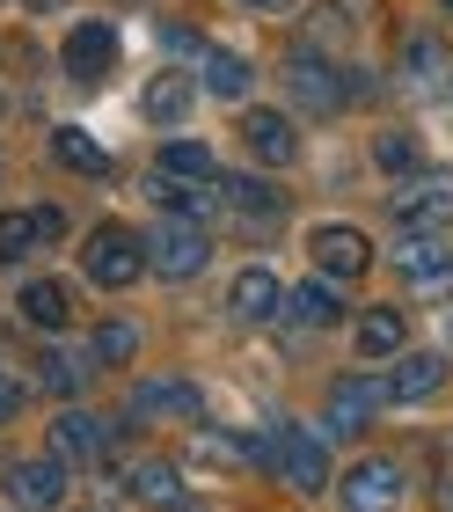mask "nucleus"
<instances>
[{
	"label": "nucleus",
	"instance_id": "nucleus-38",
	"mask_svg": "<svg viewBox=\"0 0 453 512\" xmlns=\"http://www.w3.org/2000/svg\"><path fill=\"white\" fill-rule=\"evenodd\" d=\"M439 8H453V0H439Z\"/></svg>",
	"mask_w": 453,
	"mask_h": 512
},
{
	"label": "nucleus",
	"instance_id": "nucleus-5",
	"mask_svg": "<svg viewBox=\"0 0 453 512\" xmlns=\"http://www.w3.org/2000/svg\"><path fill=\"white\" fill-rule=\"evenodd\" d=\"M125 417L132 425H205V395L198 381H139Z\"/></svg>",
	"mask_w": 453,
	"mask_h": 512
},
{
	"label": "nucleus",
	"instance_id": "nucleus-31",
	"mask_svg": "<svg viewBox=\"0 0 453 512\" xmlns=\"http://www.w3.org/2000/svg\"><path fill=\"white\" fill-rule=\"evenodd\" d=\"M37 249V213H0V264H22Z\"/></svg>",
	"mask_w": 453,
	"mask_h": 512
},
{
	"label": "nucleus",
	"instance_id": "nucleus-2",
	"mask_svg": "<svg viewBox=\"0 0 453 512\" xmlns=\"http://www.w3.org/2000/svg\"><path fill=\"white\" fill-rule=\"evenodd\" d=\"M388 213H395V227L402 235H439V227H453V176L446 169H410L388 191Z\"/></svg>",
	"mask_w": 453,
	"mask_h": 512
},
{
	"label": "nucleus",
	"instance_id": "nucleus-13",
	"mask_svg": "<svg viewBox=\"0 0 453 512\" xmlns=\"http://www.w3.org/2000/svg\"><path fill=\"white\" fill-rule=\"evenodd\" d=\"M52 454L74 469V461H103L110 454V417H88V410H66L52 425Z\"/></svg>",
	"mask_w": 453,
	"mask_h": 512
},
{
	"label": "nucleus",
	"instance_id": "nucleus-12",
	"mask_svg": "<svg viewBox=\"0 0 453 512\" xmlns=\"http://www.w3.org/2000/svg\"><path fill=\"white\" fill-rule=\"evenodd\" d=\"M402 505V469L395 461H359V469L344 476V512H395Z\"/></svg>",
	"mask_w": 453,
	"mask_h": 512
},
{
	"label": "nucleus",
	"instance_id": "nucleus-28",
	"mask_svg": "<svg viewBox=\"0 0 453 512\" xmlns=\"http://www.w3.org/2000/svg\"><path fill=\"white\" fill-rule=\"evenodd\" d=\"M37 381L52 388V395H81V381H88V359H74L66 344H52V352L37 359Z\"/></svg>",
	"mask_w": 453,
	"mask_h": 512
},
{
	"label": "nucleus",
	"instance_id": "nucleus-27",
	"mask_svg": "<svg viewBox=\"0 0 453 512\" xmlns=\"http://www.w3.org/2000/svg\"><path fill=\"white\" fill-rule=\"evenodd\" d=\"M161 176L212 183V147H198V139H169V147H161Z\"/></svg>",
	"mask_w": 453,
	"mask_h": 512
},
{
	"label": "nucleus",
	"instance_id": "nucleus-23",
	"mask_svg": "<svg viewBox=\"0 0 453 512\" xmlns=\"http://www.w3.org/2000/svg\"><path fill=\"white\" fill-rule=\"evenodd\" d=\"M220 191H227V205H234V213H249V220H278L285 213V198L271 191V183H256V176H234V183H220Z\"/></svg>",
	"mask_w": 453,
	"mask_h": 512
},
{
	"label": "nucleus",
	"instance_id": "nucleus-7",
	"mask_svg": "<svg viewBox=\"0 0 453 512\" xmlns=\"http://www.w3.org/2000/svg\"><path fill=\"white\" fill-rule=\"evenodd\" d=\"M380 403H388V381H373V374H351V381H337V388H329V410H322V425L337 432V439H351V432H366L373 417H380Z\"/></svg>",
	"mask_w": 453,
	"mask_h": 512
},
{
	"label": "nucleus",
	"instance_id": "nucleus-37",
	"mask_svg": "<svg viewBox=\"0 0 453 512\" xmlns=\"http://www.w3.org/2000/svg\"><path fill=\"white\" fill-rule=\"evenodd\" d=\"M30 8H59V0H30Z\"/></svg>",
	"mask_w": 453,
	"mask_h": 512
},
{
	"label": "nucleus",
	"instance_id": "nucleus-29",
	"mask_svg": "<svg viewBox=\"0 0 453 512\" xmlns=\"http://www.w3.org/2000/svg\"><path fill=\"white\" fill-rule=\"evenodd\" d=\"M439 66H446L439 37H410V44H402V81H410V88H432V81H439Z\"/></svg>",
	"mask_w": 453,
	"mask_h": 512
},
{
	"label": "nucleus",
	"instance_id": "nucleus-4",
	"mask_svg": "<svg viewBox=\"0 0 453 512\" xmlns=\"http://www.w3.org/2000/svg\"><path fill=\"white\" fill-rule=\"evenodd\" d=\"M264 461L278 469V483H293V491H329V454H322V439L300 432V425H278L264 439Z\"/></svg>",
	"mask_w": 453,
	"mask_h": 512
},
{
	"label": "nucleus",
	"instance_id": "nucleus-21",
	"mask_svg": "<svg viewBox=\"0 0 453 512\" xmlns=\"http://www.w3.org/2000/svg\"><path fill=\"white\" fill-rule=\"evenodd\" d=\"M359 352L366 359H395L402 352V308H366L359 315Z\"/></svg>",
	"mask_w": 453,
	"mask_h": 512
},
{
	"label": "nucleus",
	"instance_id": "nucleus-18",
	"mask_svg": "<svg viewBox=\"0 0 453 512\" xmlns=\"http://www.w3.org/2000/svg\"><path fill=\"white\" fill-rule=\"evenodd\" d=\"M15 308H22V322H37V330H66V322H74V293H66L59 278H30Z\"/></svg>",
	"mask_w": 453,
	"mask_h": 512
},
{
	"label": "nucleus",
	"instance_id": "nucleus-26",
	"mask_svg": "<svg viewBox=\"0 0 453 512\" xmlns=\"http://www.w3.org/2000/svg\"><path fill=\"white\" fill-rule=\"evenodd\" d=\"M183 110H190V81L183 74H154L147 81V118L154 125H183Z\"/></svg>",
	"mask_w": 453,
	"mask_h": 512
},
{
	"label": "nucleus",
	"instance_id": "nucleus-33",
	"mask_svg": "<svg viewBox=\"0 0 453 512\" xmlns=\"http://www.w3.org/2000/svg\"><path fill=\"white\" fill-rule=\"evenodd\" d=\"M66 235V213H59V205H44V213H37V242H59Z\"/></svg>",
	"mask_w": 453,
	"mask_h": 512
},
{
	"label": "nucleus",
	"instance_id": "nucleus-10",
	"mask_svg": "<svg viewBox=\"0 0 453 512\" xmlns=\"http://www.w3.org/2000/svg\"><path fill=\"white\" fill-rule=\"evenodd\" d=\"M395 271L410 278V293H446V286H453V249H446L439 235H402Z\"/></svg>",
	"mask_w": 453,
	"mask_h": 512
},
{
	"label": "nucleus",
	"instance_id": "nucleus-36",
	"mask_svg": "<svg viewBox=\"0 0 453 512\" xmlns=\"http://www.w3.org/2000/svg\"><path fill=\"white\" fill-rule=\"evenodd\" d=\"M432 505H439V512H453V476H439V483H432Z\"/></svg>",
	"mask_w": 453,
	"mask_h": 512
},
{
	"label": "nucleus",
	"instance_id": "nucleus-32",
	"mask_svg": "<svg viewBox=\"0 0 453 512\" xmlns=\"http://www.w3.org/2000/svg\"><path fill=\"white\" fill-rule=\"evenodd\" d=\"M373 161H380L388 176H410V169H417V139H402V132H380V139H373Z\"/></svg>",
	"mask_w": 453,
	"mask_h": 512
},
{
	"label": "nucleus",
	"instance_id": "nucleus-25",
	"mask_svg": "<svg viewBox=\"0 0 453 512\" xmlns=\"http://www.w3.org/2000/svg\"><path fill=\"white\" fill-rule=\"evenodd\" d=\"M52 154L66 161V169H81V176H103V169H110V154L95 147L81 125H59V132H52Z\"/></svg>",
	"mask_w": 453,
	"mask_h": 512
},
{
	"label": "nucleus",
	"instance_id": "nucleus-1",
	"mask_svg": "<svg viewBox=\"0 0 453 512\" xmlns=\"http://www.w3.org/2000/svg\"><path fill=\"white\" fill-rule=\"evenodd\" d=\"M81 271H88L103 293H125L132 278L147 271V235L125 227V220H103V227L88 235V249H81Z\"/></svg>",
	"mask_w": 453,
	"mask_h": 512
},
{
	"label": "nucleus",
	"instance_id": "nucleus-6",
	"mask_svg": "<svg viewBox=\"0 0 453 512\" xmlns=\"http://www.w3.org/2000/svg\"><path fill=\"white\" fill-rule=\"evenodd\" d=\"M293 96L307 110H337L351 96H366V81L359 74H344V66H329L322 52H293Z\"/></svg>",
	"mask_w": 453,
	"mask_h": 512
},
{
	"label": "nucleus",
	"instance_id": "nucleus-24",
	"mask_svg": "<svg viewBox=\"0 0 453 512\" xmlns=\"http://www.w3.org/2000/svg\"><path fill=\"white\" fill-rule=\"evenodd\" d=\"M132 498L139 505H183V476L169 469V461H139L132 469Z\"/></svg>",
	"mask_w": 453,
	"mask_h": 512
},
{
	"label": "nucleus",
	"instance_id": "nucleus-16",
	"mask_svg": "<svg viewBox=\"0 0 453 512\" xmlns=\"http://www.w3.org/2000/svg\"><path fill=\"white\" fill-rule=\"evenodd\" d=\"M227 308H234V322H271V315L285 308V286H278L271 271H242V278L227 286Z\"/></svg>",
	"mask_w": 453,
	"mask_h": 512
},
{
	"label": "nucleus",
	"instance_id": "nucleus-14",
	"mask_svg": "<svg viewBox=\"0 0 453 512\" xmlns=\"http://www.w3.org/2000/svg\"><path fill=\"white\" fill-rule=\"evenodd\" d=\"M446 388V359L439 352H410V359H395V374H388V403H432V395Z\"/></svg>",
	"mask_w": 453,
	"mask_h": 512
},
{
	"label": "nucleus",
	"instance_id": "nucleus-11",
	"mask_svg": "<svg viewBox=\"0 0 453 512\" xmlns=\"http://www.w3.org/2000/svg\"><path fill=\"white\" fill-rule=\"evenodd\" d=\"M110 59H117V22L88 15V22H74V30H66V74H74V81H103Z\"/></svg>",
	"mask_w": 453,
	"mask_h": 512
},
{
	"label": "nucleus",
	"instance_id": "nucleus-20",
	"mask_svg": "<svg viewBox=\"0 0 453 512\" xmlns=\"http://www.w3.org/2000/svg\"><path fill=\"white\" fill-rule=\"evenodd\" d=\"M249 59L242 52H205V96H220V103H242L249 96Z\"/></svg>",
	"mask_w": 453,
	"mask_h": 512
},
{
	"label": "nucleus",
	"instance_id": "nucleus-22",
	"mask_svg": "<svg viewBox=\"0 0 453 512\" xmlns=\"http://www.w3.org/2000/svg\"><path fill=\"white\" fill-rule=\"evenodd\" d=\"M264 454V439H242V432H198V461L205 469H242V461Z\"/></svg>",
	"mask_w": 453,
	"mask_h": 512
},
{
	"label": "nucleus",
	"instance_id": "nucleus-34",
	"mask_svg": "<svg viewBox=\"0 0 453 512\" xmlns=\"http://www.w3.org/2000/svg\"><path fill=\"white\" fill-rule=\"evenodd\" d=\"M234 8H249V15H293V0H234Z\"/></svg>",
	"mask_w": 453,
	"mask_h": 512
},
{
	"label": "nucleus",
	"instance_id": "nucleus-19",
	"mask_svg": "<svg viewBox=\"0 0 453 512\" xmlns=\"http://www.w3.org/2000/svg\"><path fill=\"white\" fill-rule=\"evenodd\" d=\"M147 198L161 205V213H183V220H205L212 205H220L205 183H183V176H161V169H154V183H147Z\"/></svg>",
	"mask_w": 453,
	"mask_h": 512
},
{
	"label": "nucleus",
	"instance_id": "nucleus-30",
	"mask_svg": "<svg viewBox=\"0 0 453 512\" xmlns=\"http://www.w3.org/2000/svg\"><path fill=\"white\" fill-rule=\"evenodd\" d=\"M88 352H95V366H125V359L139 352V330H132V322H103Z\"/></svg>",
	"mask_w": 453,
	"mask_h": 512
},
{
	"label": "nucleus",
	"instance_id": "nucleus-9",
	"mask_svg": "<svg viewBox=\"0 0 453 512\" xmlns=\"http://www.w3.org/2000/svg\"><path fill=\"white\" fill-rule=\"evenodd\" d=\"M307 249H315V271H322V278H359V271L373 264V242L359 235V227H344V220L315 227V235H307Z\"/></svg>",
	"mask_w": 453,
	"mask_h": 512
},
{
	"label": "nucleus",
	"instance_id": "nucleus-15",
	"mask_svg": "<svg viewBox=\"0 0 453 512\" xmlns=\"http://www.w3.org/2000/svg\"><path fill=\"white\" fill-rule=\"evenodd\" d=\"M249 154L264 161V169H285V161L300 154V132H293V118H285V110H249Z\"/></svg>",
	"mask_w": 453,
	"mask_h": 512
},
{
	"label": "nucleus",
	"instance_id": "nucleus-3",
	"mask_svg": "<svg viewBox=\"0 0 453 512\" xmlns=\"http://www.w3.org/2000/svg\"><path fill=\"white\" fill-rule=\"evenodd\" d=\"M212 264V235L198 220H183V213H169L147 235V271H161V278H198Z\"/></svg>",
	"mask_w": 453,
	"mask_h": 512
},
{
	"label": "nucleus",
	"instance_id": "nucleus-8",
	"mask_svg": "<svg viewBox=\"0 0 453 512\" xmlns=\"http://www.w3.org/2000/svg\"><path fill=\"white\" fill-rule=\"evenodd\" d=\"M8 498L22 505V512H52L59 498H66V461L59 454H44V461H8Z\"/></svg>",
	"mask_w": 453,
	"mask_h": 512
},
{
	"label": "nucleus",
	"instance_id": "nucleus-17",
	"mask_svg": "<svg viewBox=\"0 0 453 512\" xmlns=\"http://www.w3.org/2000/svg\"><path fill=\"white\" fill-rule=\"evenodd\" d=\"M285 315L307 322V330H337V322H344V293L329 286V278H307V286L285 293Z\"/></svg>",
	"mask_w": 453,
	"mask_h": 512
},
{
	"label": "nucleus",
	"instance_id": "nucleus-35",
	"mask_svg": "<svg viewBox=\"0 0 453 512\" xmlns=\"http://www.w3.org/2000/svg\"><path fill=\"white\" fill-rule=\"evenodd\" d=\"M15 410H22V388H8V381H0V425H8Z\"/></svg>",
	"mask_w": 453,
	"mask_h": 512
}]
</instances>
